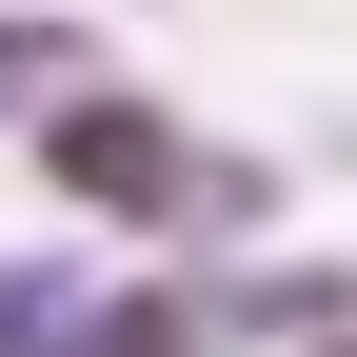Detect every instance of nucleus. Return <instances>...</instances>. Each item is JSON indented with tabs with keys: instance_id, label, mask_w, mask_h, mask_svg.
Instances as JSON below:
<instances>
[{
	"instance_id": "obj_1",
	"label": "nucleus",
	"mask_w": 357,
	"mask_h": 357,
	"mask_svg": "<svg viewBox=\"0 0 357 357\" xmlns=\"http://www.w3.org/2000/svg\"><path fill=\"white\" fill-rule=\"evenodd\" d=\"M20 139H40V178H60L79 218H258V178H238V159H199L159 100H119V79H60Z\"/></svg>"
},
{
	"instance_id": "obj_2",
	"label": "nucleus",
	"mask_w": 357,
	"mask_h": 357,
	"mask_svg": "<svg viewBox=\"0 0 357 357\" xmlns=\"http://www.w3.org/2000/svg\"><path fill=\"white\" fill-rule=\"evenodd\" d=\"M199 337H218V318H199V278H100L60 357H199Z\"/></svg>"
},
{
	"instance_id": "obj_3",
	"label": "nucleus",
	"mask_w": 357,
	"mask_h": 357,
	"mask_svg": "<svg viewBox=\"0 0 357 357\" xmlns=\"http://www.w3.org/2000/svg\"><path fill=\"white\" fill-rule=\"evenodd\" d=\"M79 298H100V258H0V357H60Z\"/></svg>"
},
{
	"instance_id": "obj_4",
	"label": "nucleus",
	"mask_w": 357,
	"mask_h": 357,
	"mask_svg": "<svg viewBox=\"0 0 357 357\" xmlns=\"http://www.w3.org/2000/svg\"><path fill=\"white\" fill-rule=\"evenodd\" d=\"M60 79H100V60H79L60 20H20V0H0V119H40V100H60Z\"/></svg>"
},
{
	"instance_id": "obj_5",
	"label": "nucleus",
	"mask_w": 357,
	"mask_h": 357,
	"mask_svg": "<svg viewBox=\"0 0 357 357\" xmlns=\"http://www.w3.org/2000/svg\"><path fill=\"white\" fill-rule=\"evenodd\" d=\"M318 357H357V337H318Z\"/></svg>"
}]
</instances>
